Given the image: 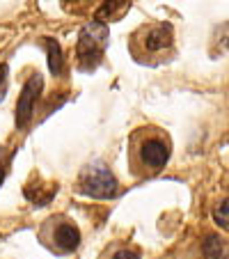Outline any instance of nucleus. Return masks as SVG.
Instances as JSON below:
<instances>
[{"label":"nucleus","instance_id":"obj_1","mask_svg":"<svg viewBox=\"0 0 229 259\" xmlns=\"http://www.w3.org/2000/svg\"><path fill=\"white\" fill-rule=\"evenodd\" d=\"M133 145H135L133 154L138 158V165L145 167V172H158L170 161V140L158 131L140 128V133L133 138Z\"/></svg>","mask_w":229,"mask_h":259},{"label":"nucleus","instance_id":"obj_2","mask_svg":"<svg viewBox=\"0 0 229 259\" xmlns=\"http://www.w3.org/2000/svg\"><path fill=\"white\" fill-rule=\"evenodd\" d=\"M108 44V28L99 21L87 23L78 34V46H76V58H78L80 69H94L101 60L103 51Z\"/></svg>","mask_w":229,"mask_h":259},{"label":"nucleus","instance_id":"obj_3","mask_svg":"<svg viewBox=\"0 0 229 259\" xmlns=\"http://www.w3.org/2000/svg\"><path fill=\"white\" fill-rule=\"evenodd\" d=\"M80 193H85L87 197H97V200H110V197L117 195L119 184L115 179L108 167L103 165H89L83 170L78 181Z\"/></svg>","mask_w":229,"mask_h":259},{"label":"nucleus","instance_id":"obj_4","mask_svg":"<svg viewBox=\"0 0 229 259\" xmlns=\"http://www.w3.org/2000/svg\"><path fill=\"white\" fill-rule=\"evenodd\" d=\"M41 88H44V80H41L39 73H32L28 80H25L23 90L19 94V103H16V124L19 126H25V124L32 119L34 106H37V99L41 94Z\"/></svg>","mask_w":229,"mask_h":259},{"label":"nucleus","instance_id":"obj_5","mask_svg":"<svg viewBox=\"0 0 229 259\" xmlns=\"http://www.w3.org/2000/svg\"><path fill=\"white\" fill-rule=\"evenodd\" d=\"M51 243L60 252H71L80 245V230L69 220H58L53 225V232H51Z\"/></svg>","mask_w":229,"mask_h":259},{"label":"nucleus","instance_id":"obj_6","mask_svg":"<svg viewBox=\"0 0 229 259\" xmlns=\"http://www.w3.org/2000/svg\"><path fill=\"white\" fill-rule=\"evenodd\" d=\"M172 44V25L170 23H154L145 28V37H142V46L149 53H161Z\"/></svg>","mask_w":229,"mask_h":259},{"label":"nucleus","instance_id":"obj_7","mask_svg":"<svg viewBox=\"0 0 229 259\" xmlns=\"http://www.w3.org/2000/svg\"><path fill=\"white\" fill-rule=\"evenodd\" d=\"M128 10V0H106L94 14V21L106 25L108 21H117L124 16V12Z\"/></svg>","mask_w":229,"mask_h":259},{"label":"nucleus","instance_id":"obj_8","mask_svg":"<svg viewBox=\"0 0 229 259\" xmlns=\"http://www.w3.org/2000/svg\"><path fill=\"white\" fill-rule=\"evenodd\" d=\"M46 51H49V69L53 76H60L62 73V49L55 39H46Z\"/></svg>","mask_w":229,"mask_h":259},{"label":"nucleus","instance_id":"obj_9","mask_svg":"<svg viewBox=\"0 0 229 259\" xmlns=\"http://www.w3.org/2000/svg\"><path fill=\"white\" fill-rule=\"evenodd\" d=\"M204 257L206 259H222V243L218 236H206L204 241Z\"/></svg>","mask_w":229,"mask_h":259},{"label":"nucleus","instance_id":"obj_10","mask_svg":"<svg viewBox=\"0 0 229 259\" xmlns=\"http://www.w3.org/2000/svg\"><path fill=\"white\" fill-rule=\"evenodd\" d=\"M213 218H215V223H218V225L222 227V230H227V232H229V200H224L222 204L215 206Z\"/></svg>","mask_w":229,"mask_h":259},{"label":"nucleus","instance_id":"obj_11","mask_svg":"<svg viewBox=\"0 0 229 259\" xmlns=\"http://www.w3.org/2000/svg\"><path fill=\"white\" fill-rule=\"evenodd\" d=\"M112 259H140V257H138V252H133V250H119V252H115Z\"/></svg>","mask_w":229,"mask_h":259},{"label":"nucleus","instance_id":"obj_12","mask_svg":"<svg viewBox=\"0 0 229 259\" xmlns=\"http://www.w3.org/2000/svg\"><path fill=\"white\" fill-rule=\"evenodd\" d=\"M3 78H5V67H0V83H3Z\"/></svg>","mask_w":229,"mask_h":259},{"label":"nucleus","instance_id":"obj_13","mask_svg":"<svg viewBox=\"0 0 229 259\" xmlns=\"http://www.w3.org/2000/svg\"><path fill=\"white\" fill-rule=\"evenodd\" d=\"M3 179H5V172L0 170V184H3Z\"/></svg>","mask_w":229,"mask_h":259}]
</instances>
